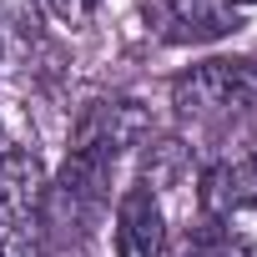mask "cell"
<instances>
[{
	"mask_svg": "<svg viewBox=\"0 0 257 257\" xmlns=\"http://www.w3.org/2000/svg\"><path fill=\"white\" fill-rule=\"evenodd\" d=\"M172 106L187 121L227 126L257 116V61L252 56H212L172 81Z\"/></svg>",
	"mask_w": 257,
	"mask_h": 257,
	"instance_id": "6da1fadb",
	"label": "cell"
},
{
	"mask_svg": "<svg viewBox=\"0 0 257 257\" xmlns=\"http://www.w3.org/2000/svg\"><path fill=\"white\" fill-rule=\"evenodd\" d=\"M0 257H51L46 172L26 147L0 152Z\"/></svg>",
	"mask_w": 257,
	"mask_h": 257,
	"instance_id": "7a4b0ae2",
	"label": "cell"
},
{
	"mask_svg": "<svg viewBox=\"0 0 257 257\" xmlns=\"http://www.w3.org/2000/svg\"><path fill=\"white\" fill-rule=\"evenodd\" d=\"M147 132H152V116H147L142 101H132V96H101V101H91L76 116L71 152L76 157H96V162L111 167L126 147H137Z\"/></svg>",
	"mask_w": 257,
	"mask_h": 257,
	"instance_id": "3957f363",
	"label": "cell"
},
{
	"mask_svg": "<svg viewBox=\"0 0 257 257\" xmlns=\"http://www.w3.org/2000/svg\"><path fill=\"white\" fill-rule=\"evenodd\" d=\"M162 247H167V217H162L157 192L147 182L126 187L116 202V252L121 257H162Z\"/></svg>",
	"mask_w": 257,
	"mask_h": 257,
	"instance_id": "277c9868",
	"label": "cell"
},
{
	"mask_svg": "<svg viewBox=\"0 0 257 257\" xmlns=\"http://www.w3.org/2000/svg\"><path fill=\"white\" fill-rule=\"evenodd\" d=\"M157 21H162V36L172 46H202V41L237 31V11L227 0H167Z\"/></svg>",
	"mask_w": 257,
	"mask_h": 257,
	"instance_id": "5b68a950",
	"label": "cell"
},
{
	"mask_svg": "<svg viewBox=\"0 0 257 257\" xmlns=\"http://www.w3.org/2000/svg\"><path fill=\"white\" fill-rule=\"evenodd\" d=\"M197 202L207 217H232L247 202H257V157H222L202 172Z\"/></svg>",
	"mask_w": 257,
	"mask_h": 257,
	"instance_id": "8992f818",
	"label": "cell"
},
{
	"mask_svg": "<svg viewBox=\"0 0 257 257\" xmlns=\"http://www.w3.org/2000/svg\"><path fill=\"white\" fill-rule=\"evenodd\" d=\"M182 162H187L182 142H157V147L147 152V182H152V187L177 182V177H182Z\"/></svg>",
	"mask_w": 257,
	"mask_h": 257,
	"instance_id": "52a82bcc",
	"label": "cell"
},
{
	"mask_svg": "<svg viewBox=\"0 0 257 257\" xmlns=\"http://www.w3.org/2000/svg\"><path fill=\"white\" fill-rule=\"evenodd\" d=\"M41 11L66 31H86L91 16H96V0H41Z\"/></svg>",
	"mask_w": 257,
	"mask_h": 257,
	"instance_id": "ba28073f",
	"label": "cell"
},
{
	"mask_svg": "<svg viewBox=\"0 0 257 257\" xmlns=\"http://www.w3.org/2000/svg\"><path fill=\"white\" fill-rule=\"evenodd\" d=\"M187 257H237V252H232L227 242H202V247H192Z\"/></svg>",
	"mask_w": 257,
	"mask_h": 257,
	"instance_id": "9c48e42d",
	"label": "cell"
},
{
	"mask_svg": "<svg viewBox=\"0 0 257 257\" xmlns=\"http://www.w3.org/2000/svg\"><path fill=\"white\" fill-rule=\"evenodd\" d=\"M227 6H232V11H237V6H257V0H227Z\"/></svg>",
	"mask_w": 257,
	"mask_h": 257,
	"instance_id": "30bf717a",
	"label": "cell"
},
{
	"mask_svg": "<svg viewBox=\"0 0 257 257\" xmlns=\"http://www.w3.org/2000/svg\"><path fill=\"white\" fill-rule=\"evenodd\" d=\"M0 152H6V147H0Z\"/></svg>",
	"mask_w": 257,
	"mask_h": 257,
	"instance_id": "8fae6325",
	"label": "cell"
}]
</instances>
